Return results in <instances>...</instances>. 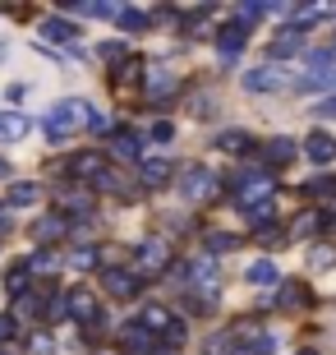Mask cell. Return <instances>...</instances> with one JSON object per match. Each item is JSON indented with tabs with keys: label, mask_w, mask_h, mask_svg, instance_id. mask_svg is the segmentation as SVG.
I'll list each match as a JSON object with an SVG mask.
<instances>
[{
	"label": "cell",
	"mask_w": 336,
	"mask_h": 355,
	"mask_svg": "<svg viewBox=\"0 0 336 355\" xmlns=\"http://www.w3.org/2000/svg\"><path fill=\"white\" fill-rule=\"evenodd\" d=\"M0 337H10V318H0Z\"/></svg>",
	"instance_id": "obj_18"
},
{
	"label": "cell",
	"mask_w": 336,
	"mask_h": 355,
	"mask_svg": "<svg viewBox=\"0 0 336 355\" xmlns=\"http://www.w3.org/2000/svg\"><path fill=\"white\" fill-rule=\"evenodd\" d=\"M5 171H10V166H5V162H0V175H5Z\"/></svg>",
	"instance_id": "obj_19"
},
{
	"label": "cell",
	"mask_w": 336,
	"mask_h": 355,
	"mask_svg": "<svg viewBox=\"0 0 336 355\" xmlns=\"http://www.w3.org/2000/svg\"><path fill=\"white\" fill-rule=\"evenodd\" d=\"M166 175H170V166H166V162H143V180H148V184L166 180Z\"/></svg>",
	"instance_id": "obj_10"
},
{
	"label": "cell",
	"mask_w": 336,
	"mask_h": 355,
	"mask_svg": "<svg viewBox=\"0 0 336 355\" xmlns=\"http://www.w3.org/2000/svg\"><path fill=\"white\" fill-rule=\"evenodd\" d=\"M78 120H83V106H78V102H60L51 116H46V130H51L55 139H65V130L78 125Z\"/></svg>",
	"instance_id": "obj_1"
},
{
	"label": "cell",
	"mask_w": 336,
	"mask_h": 355,
	"mask_svg": "<svg viewBox=\"0 0 336 355\" xmlns=\"http://www.w3.org/2000/svg\"><path fill=\"white\" fill-rule=\"evenodd\" d=\"M249 282H254V286H272V282H276V268L272 263H254L249 268Z\"/></svg>",
	"instance_id": "obj_7"
},
{
	"label": "cell",
	"mask_w": 336,
	"mask_h": 355,
	"mask_svg": "<svg viewBox=\"0 0 336 355\" xmlns=\"http://www.w3.org/2000/svg\"><path fill=\"white\" fill-rule=\"evenodd\" d=\"M0 134L19 139V134H28V120H24V116H5V120H0Z\"/></svg>",
	"instance_id": "obj_12"
},
{
	"label": "cell",
	"mask_w": 336,
	"mask_h": 355,
	"mask_svg": "<svg viewBox=\"0 0 336 355\" xmlns=\"http://www.w3.org/2000/svg\"><path fill=\"white\" fill-rule=\"evenodd\" d=\"M318 116H332V120H336V97H327V102L318 106Z\"/></svg>",
	"instance_id": "obj_17"
},
{
	"label": "cell",
	"mask_w": 336,
	"mask_h": 355,
	"mask_svg": "<svg viewBox=\"0 0 336 355\" xmlns=\"http://www.w3.org/2000/svg\"><path fill=\"white\" fill-rule=\"evenodd\" d=\"M240 46H245V28H226V42H221V55L231 60V55L240 51Z\"/></svg>",
	"instance_id": "obj_8"
},
{
	"label": "cell",
	"mask_w": 336,
	"mask_h": 355,
	"mask_svg": "<svg viewBox=\"0 0 336 355\" xmlns=\"http://www.w3.org/2000/svg\"><path fill=\"white\" fill-rule=\"evenodd\" d=\"M69 314H78V318H97V304H92V295H83V291H78L74 300H69Z\"/></svg>",
	"instance_id": "obj_6"
},
{
	"label": "cell",
	"mask_w": 336,
	"mask_h": 355,
	"mask_svg": "<svg viewBox=\"0 0 336 355\" xmlns=\"http://www.w3.org/2000/svg\"><path fill=\"white\" fill-rule=\"evenodd\" d=\"M46 37H51V42H69L74 33H69V24H60V19H51V24H46Z\"/></svg>",
	"instance_id": "obj_13"
},
{
	"label": "cell",
	"mask_w": 336,
	"mask_h": 355,
	"mask_svg": "<svg viewBox=\"0 0 336 355\" xmlns=\"http://www.w3.org/2000/svg\"><path fill=\"white\" fill-rule=\"evenodd\" d=\"M116 148H120V157H134V153H139V139H134V134H125Z\"/></svg>",
	"instance_id": "obj_16"
},
{
	"label": "cell",
	"mask_w": 336,
	"mask_h": 355,
	"mask_svg": "<svg viewBox=\"0 0 336 355\" xmlns=\"http://www.w3.org/2000/svg\"><path fill=\"white\" fill-rule=\"evenodd\" d=\"M60 231H65V222H55V217H51V222H42V226H37V240H55Z\"/></svg>",
	"instance_id": "obj_15"
},
{
	"label": "cell",
	"mask_w": 336,
	"mask_h": 355,
	"mask_svg": "<svg viewBox=\"0 0 336 355\" xmlns=\"http://www.w3.org/2000/svg\"><path fill=\"white\" fill-rule=\"evenodd\" d=\"M249 88H263V92H267V88H281V74H276V69H258V74H249Z\"/></svg>",
	"instance_id": "obj_4"
},
{
	"label": "cell",
	"mask_w": 336,
	"mask_h": 355,
	"mask_svg": "<svg viewBox=\"0 0 336 355\" xmlns=\"http://www.w3.org/2000/svg\"><path fill=\"white\" fill-rule=\"evenodd\" d=\"M106 286H111V295H134L139 282H134L130 272H106Z\"/></svg>",
	"instance_id": "obj_3"
},
{
	"label": "cell",
	"mask_w": 336,
	"mask_h": 355,
	"mask_svg": "<svg viewBox=\"0 0 336 355\" xmlns=\"http://www.w3.org/2000/svg\"><path fill=\"white\" fill-rule=\"evenodd\" d=\"M74 171L78 175H97V171H102V157H97V153H83V157L74 162Z\"/></svg>",
	"instance_id": "obj_11"
},
{
	"label": "cell",
	"mask_w": 336,
	"mask_h": 355,
	"mask_svg": "<svg viewBox=\"0 0 336 355\" xmlns=\"http://www.w3.org/2000/svg\"><path fill=\"white\" fill-rule=\"evenodd\" d=\"M33 198H37L33 184H14V189H10V203H33Z\"/></svg>",
	"instance_id": "obj_14"
},
{
	"label": "cell",
	"mask_w": 336,
	"mask_h": 355,
	"mask_svg": "<svg viewBox=\"0 0 336 355\" xmlns=\"http://www.w3.org/2000/svg\"><path fill=\"white\" fill-rule=\"evenodd\" d=\"M184 194H189V198H203V194H212V175L194 171V175H189V184H184Z\"/></svg>",
	"instance_id": "obj_5"
},
{
	"label": "cell",
	"mask_w": 336,
	"mask_h": 355,
	"mask_svg": "<svg viewBox=\"0 0 336 355\" xmlns=\"http://www.w3.org/2000/svg\"><path fill=\"white\" fill-rule=\"evenodd\" d=\"M309 157H313V162L336 157V139H327V134H313V139H309Z\"/></svg>",
	"instance_id": "obj_2"
},
{
	"label": "cell",
	"mask_w": 336,
	"mask_h": 355,
	"mask_svg": "<svg viewBox=\"0 0 336 355\" xmlns=\"http://www.w3.org/2000/svg\"><path fill=\"white\" fill-rule=\"evenodd\" d=\"M290 153H295V148L285 144V139H276V144L267 148V166H281V162H290Z\"/></svg>",
	"instance_id": "obj_9"
}]
</instances>
